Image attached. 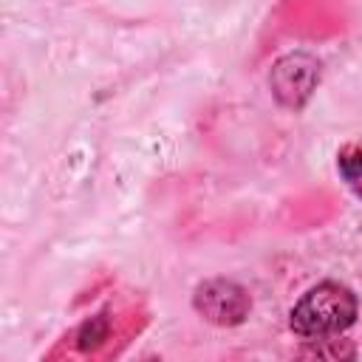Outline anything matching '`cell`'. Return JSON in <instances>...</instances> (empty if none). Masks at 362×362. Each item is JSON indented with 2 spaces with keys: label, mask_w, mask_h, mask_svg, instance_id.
I'll list each match as a JSON object with an SVG mask.
<instances>
[{
  "label": "cell",
  "mask_w": 362,
  "mask_h": 362,
  "mask_svg": "<svg viewBox=\"0 0 362 362\" xmlns=\"http://www.w3.org/2000/svg\"><path fill=\"white\" fill-rule=\"evenodd\" d=\"M356 320V297L342 283H320L308 288L291 308L288 325L303 339H328Z\"/></svg>",
  "instance_id": "1"
},
{
  "label": "cell",
  "mask_w": 362,
  "mask_h": 362,
  "mask_svg": "<svg viewBox=\"0 0 362 362\" xmlns=\"http://www.w3.org/2000/svg\"><path fill=\"white\" fill-rule=\"evenodd\" d=\"M320 79V62L311 54H286L272 68V93L286 107H303Z\"/></svg>",
  "instance_id": "2"
},
{
  "label": "cell",
  "mask_w": 362,
  "mask_h": 362,
  "mask_svg": "<svg viewBox=\"0 0 362 362\" xmlns=\"http://www.w3.org/2000/svg\"><path fill=\"white\" fill-rule=\"evenodd\" d=\"M198 314H204L209 322L215 325H238L243 322V317L249 314V294L243 286H238L235 280H206L195 288V297H192Z\"/></svg>",
  "instance_id": "3"
},
{
  "label": "cell",
  "mask_w": 362,
  "mask_h": 362,
  "mask_svg": "<svg viewBox=\"0 0 362 362\" xmlns=\"http://www.w3.org/2000/svg\"><path fill=\"white\" fill-rule=\"evenodd\" d=\"M339 175L345 178V184L362 198V147L354 144V147H345L339 153Z\"/></svg>",
  "instance_id": "4"
}]
</instances>
